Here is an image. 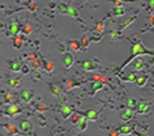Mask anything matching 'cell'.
Here are the masks:
<instances>
[{
	"mask_svg": "<svg viewBox=\"0 0 154 136\" xmlns=\"http://www.w3.org/2000/svg\"><path fill=\"white\" fill-rule=\"evenodd\" d=\"M145 54L153 55V50H149V49H146L145 46L142 45V42H141V41H137L136 43H133V45H132V55H131L129 58L127 59V60L124 62L122 65H120V68L118 69V71H123V69L126 68L127 65H128V64H131V62H132L133 59L139 58V55H145Z\"/></svg>",
	"mask_w": 154,
	"mask_h": 136,
	"instance_id": "cell-1",
	"label": "cell"
},
{
	"mask_svg": "<svg viewBox=\"0 0 154 136\" xmlns=\"http://www.w3.org/2000/svg\"><path fill=\"white\" fill-rule=\"evenodd\" d=\"M22 111V109L18 105H16V104H12V105H9L8 107L5 109V111L3 112L4 114V117H9V118H13V117H16L17 114H20V112Z\"/></svg>",
	"mask_w": 154,
	"mask_h": 136,
	"instance_id": "cell-2",
	"label": "cell"
},
{
	"mask_svg": "<svg viewBox=\"0 0 154 136\" xmlns=\"http://www.w3.org/2000/svg\"><path fill=\"white\" fill-rule=\"evenodd\" d=\"M8 29H9V33H11L12 35H15V37H17V35H18V33L21 32V22H20L17 18H13L12 21L9 22Z\"/></svg>",
	"mask_w": 154,
	"mask_h": 136,
	"instance_id": "cell-3",
	"label": "cell"
},
{
	"mask_svg": "<svg viewBox=\"0 0 154 136\" xmlns=\"http://www.w3.org/2000/svg\"><path fill=\"white\" fill-rule=\"evenodd\" d=\"M86 128H88V119L85 118L84 115H81L80 119H78V122L74 124V130H76L77 132H84Z\"/></svg>",
	"mask_w": 154,
	"mask_h": 136,
	"instance_id": "cell-4",
	"label": "cell"
},
{
	"mask_svg": "<svg viewBox=\"0 0 154 136\" xmlns=\"http://www.w3.org/2000/svg\"><path fill=\"white\" fill-rule=\"evenodd\" d=\"M20 97H21L22 102H25V104H29V102H31L33 97H34V94H33V90H31V89H22L21 93H20Z\"/></svg>",
	"mask_w": 154,
	"mask_h": 136,
	"instance_id": "cell-5",
	"label": "cell"
},
{
	"mask_svg": "<svg viewBox=\"0 0 154 136\" xmlns=\"http://www.w3.org/2000/svg\"><path fill=\"white\" fill-rule=\"evenodd\" d=\"M33 127H34V124H33L30 121H28V119H24V121H21V123H20V131H21L22 134H28V132L33 131Z\"/></svg>",
	"mask_w": 154,
	"mask_h": 136,
	"instance_id": "cell-6",
	"label": "cell"
},
{
	"mask_svg": "<svg viewBox=\"0 0 154 136\" xmlns=\"http://www.w3.org/2000/svg\"><path fill=\"white\" fill-rule=\"evenodd\" d=\"M60 114H61V117H63V119L65 121V119H68V118H71V115L73 114V107L69 105H61V107H60Z\"/></svg>",
	"mask_w": 154,
	"mask_h": 136,
	"instance_id": "cell-7",
	"label": "cell"
},
{
	"mask_svg": "<svg viewBox=\"0 0 154 136\" xmlns=\"http://www.w3.org/2000/svg\"><path fill=\"white\" fill-rule=\"evenodd\" d=\"M9 68H11V71L13 72H20L22 68V65H24V62H22V59H15V60L9 62L8 63Z\"/></svg>",
	"mask_w": 154,
	"mask_h": 136,
	"instance_id": "cell-8",
	"label": "cell"
},
{
	"mask_svg": "<svg viewBox=\"0 0 154 136\" xmlns=\"http://www.w3.org/2000/svg\"><path fill=\"white\" fill-rule=\"evenodd\" d=\"M118 131H119L120 135L128 136V135H132L135 130H133V124H124V126H120Z\"/></svg>",
	"mask_w": 154,
	"mask_h": 136,
	"instance_id": "cell-9",
	"label": "cell"
},
{
	"mask_svg": "<svg viewBox=\"0 0 154 136\" xmlns=\"http://www.w3.org/2000/svg\"><path fill=\"white\" fill-rule=\"evenodd\" d=\"M150 111V104L149 102H140V104H137V112L139 114H148Z\"/></svg>",
	"mask_w": 154,
	"mask_h": 136,
	"instance_id": "cell-10",
	"label": "cell"
},
{
	"mask_svg": "<svg viewBox=\"0 0 154 136\" xmlns=\"http://www.w3.org/2000/svg\"><path fill=\"white\" fill-rule=\"evenodd\" d=\"M82 68L86 72H91V71H96L98 68V64L93 60H85V62H82Z\"/></svg>",
	"mask_w": 154,
	"mask_h": 136,
	"instance_id": "cell-11",
	"label": "cell"
},
{
	"mask_svg": "<svg viewBox=\"0 0 154 136\" xmlns=\"http://www.w3.org/2000/svg\"><path fill=\"white\" fill-rule=\"evenodd\" d=\"M63 63H64V67L67 68V69H69L72 65H73V63H74L73 55H72L71 52H65V54H64V59H63Z\"/></svg>",
	"mask_w": 154,
	"mask_h": 136,
	"instance_id": "cell-12",
	"label": "cell"
},
{
	"mask_svg": "<svg viewBox=\"0 0 154 136\" xmlns=\"http://www.w3.org/2000/svg\"><path fill=\"white\" fill-rule=\"evenodd\" d=\"M132 67L136 69V71H141V69H144V67H145V63H144V60L141 58H136L133 59L132 62Z\"/></svg>",
	"mask_w": 154,
	"mask_h": 136,
	"instance_id": "cell-13",
	"label": "cell"
},
{
	"mask_svg": "<svg viewBox=\"0 0 154 136\" xmlns=\"http://www.w3.org/2000/svg\"><path fill=\"white\" fill-rule=\"evenodd\" d=\"M3 127L5 128L7 131L9 132L11 135H18V134H21V131L18 130L16 126H13V124H11V123H5V124H3Z\"/></svg>",
	"mask_w": 154,
	"mask_h": 136,
	"instance_id": "cell-14",
	"label": "cell"
},
{
	"mask_svg": "<svg viewBox=\"0 0 154 136\" xmlns=\"http://www.w3.org/2000/svg\"><path fill=\"white\" fill-rule=\"evenodd\" d=\"M84 117L88 119V121H91V122H96L97 119H98V111L96 110H88V111H85V114H84Z\"/></svg>",
	"mask_w": 154,
	"mask_h": 136,
	"instance_id": "cell-15",
	"label": "cell"
},
{
	"mask_svg": "<svg viewBox=\"0 0 154 136\" xmlns=\"http://www.w3.org/2000/svg\"><path fill=\"white\" fill-rule=\"evenodd\" d=\"M148 79H149V76L148 75H137V77H136V84L139 85L140 88H142L144 85L146 84V81H148Z\"/></svg>",
	"mask_w": 154,
	"mask_h": 136,
	"instance_id": "cell-16",
	"label": "cell"
},
{
	"mask_svg": "<svg viewBox=\"0 0 154 136\" xmlns=\"http://www.w3.org/2000/svg\"><path fill=\"white\" fill-rule=\"evenodd\" d=\"M7 84H8L11 88L16 89V88H20V87H21L22 81H21V79H20V77H16V79H9V80L7 81Z\"/></svg>",
	"mask_w": 154,
	"mask_h": 136,
	"instance_id": "cell-17",
	"label": "cell"
},
{
	"mask_svg": "<svg viewBox=\"0 0 154 136\" xmlns=\"http://www.w3.org/2000/svg\"><path fill=\"white\" fill-rule=\"evenodd\" d=\"M133 117H135V112H133L131 109H127L126 111H123L122 112V121H124V122H128V121H131Z\"/></svg>",
	"mask_w": 154,
	"mask_h": 136,
	"instance_id": "cell-18",
	"label": "cell"
},
{
	"mask_svg": "<svg viewBox=\"0 0 154 136\" xmlns=\"http://www.w3.org/2000/svg\"><path fill=\"white\" fill-rule=\"evenodd\" d=\"M137 18V16H131V17H127L126 18V21L123 22L122 25H120V28H119V30H124V29H127L129 25H132V22L135 21V20Z\"/></svg>",
	"mask_w": 154,
	"mask_h": 136,
	"instance_id": "cell-19",
	"label": "cell"
},
{
	"mask_svg": "<svg viewBox=\"0 0 154 136\" xmlns=\"http://www.w3.org/2000/svg\"><path fill=\"white\" fill-rule=\"evenodd\" d=\"M48 88H50V90L51 93L55 96V97H59V96L63 93V90H61V88L60 87H58V85H55V84H48Z\"/></svg>",
	"mask_w": 154,
	"mask_h": 136,
	"instance_id": "cell-20",
	"label": "cell"
},
{
	"mask_svg": "<svg viewBox=\"0 0 154 136\" xmlns=\"http://www.w3.org/2000/svg\"><path fill=\"white\" fill-rule=\"evenodd\" d=\"M103 87H104V84L103 82H101V81H94L93 84H91V94H96V93L98 92V90H101V89H103Z\"/></svg>",
	"mask_w": 154,
	"mask_h": 136,
	"instance_id": "cell-21",
	"label": "cell"
},
{
	"mask_svg": "<svg viewBox=\"0 0 154 136\" xmlns=\"http://www.w3.org/2000/svg\"><path fill=\"white\" fill-rule=\"evenodd\" d=\"M68 47H69L71 51H73V52H77L78 50H80V42L78 41H68Z\"/></svg>",
	"mask_w": 154,
	"mask_h": 136,
	"instance_id": "cell-22",
	"label": "cell"
},
{
	"mask_svg": "<svg viewBox=\"0 0 154 136\" xmlns=\"http://www.w3.org/2000/svg\"><path fill=\"white\" fill-rule=\"evenodd\" d=\"M103 29H104V24H103V21H98L96 25H94V28H93V33L96 34V33H98V34H101V33L103 32Z\"/></svg>",
	"mask_w": 154,
	"mask_h": 136,
	"instance_id": "cell-23",
	"label": "cell"
},
{
	"mask_svg": "<svg viewBox=\"0 0 154 136\" xmlns=\"http://www.w3.org/2000/svg\"><path fill=\"white\" fill-rule=\"evenodd\" d=\"M68 8H69V5L64 4V3L58 4V12L60 13V15H68Z\"/></svg>",
	"mask_w": 154,
	"mask_h": 136,
	"instance_id": "cell-24",
	"label": "cell"
},
{
	"mask_svg": "<svg viewBox=\"0 0 154 136\" xmlns=\"http://www.w3.org/2000/svg\"><path fill=\"white\" fill-rule=\"evenodd\" d=\"M68 16L74 17V18H77L78 21H81V20H80V15H78V11L76 8H73V7H71V5H69V8H68Z\"/></svg>",
	"mask_w": 154,
	"mask_h": 136,
	"instance_id": "cell-25",
	"label": "cell"
},
{
	"mask_svg": "<svg viewBox=\"0 0 154 136\" xmlns=\"http://www.w3.org/2000/svg\"><path fill=\"white\" fill-rule=\"evenodd\" d=\"M22 45H24V38L20 37V35L15 37V39H13V46H15L16 49H21Z\"/></svg>",
	"mask_w": 154,
	"mask_h": 136,
	"instance_id": "cell-26",
	"label": "cell"
},
{
	"mask_svg": "<svg viewBox=\"0 0 154 136\" xmlns=\"http://www.w3.org/2000/svg\"><path fill=\"white\" fill-rule=\"evenodd\" d=\"M136 77H137L136 74H128L127 76H122V80L123 81H127V82H135L136 81Z\"/></svg>",
	"mask_w": 154,
	"mask_h": 136,
	"instance_id": "cell-27",
	"label": "cell"
},
{
	"mask_svg": "<svg viewBox=\"0 0 154 136\" xmlns=\"http://www.w3.org/2000/svg\"><path fill=\"white\" fill-rule=\"evenodd\" d=\"M91 80L93 81H101V82H103V84H107V79H106V76H103V75H93L91 76Z\"/></svg>",
	"mask_w": 154,
	"mask_h": 136,
	"instance_id": "cell-28",
	"label": "cell"
},
{
	"mask_svg": "<svg viewBox=\"0 0 154 136\" xmlns=\"http://www.w3.org/2000/svg\"><path fill=\"white\" fill-rule=\"evenodd\" d=\"M43 68L46 72H52L54 71V64L50 60H43Z\"/></svg>",
	"mask_w": 154,
	"mask_h": 136,
	"instance_id": "cell-29",
	"label": "cell"
},
{
	"mask_svg": "<svg viewBox=\"0 0 154 136\" xmlns=\"http://www.w3.org/2000/svg\"><path fill=\"white\" fill-rule=\"evenodd\" d=\"M78 42H80V47H82L85 50L89 47V45H90V41H89V38L88 37H82Z\"/></svg>",
	"mask_w": 154,
	"mask_h": 136,
	"instance_id": "cell-30",
	"label": "cell"
},
{
	"mask_svg": "<svg viewBox=\"0 0 154 136\" xmlns=\"http://www.w3.org/2000/svg\"><path fill=\"white\" fill-rule=\"evenodd\" d=\"M78 82L77 81H74V80H68L67 81V84H65V89H67V90H71L72 88H76V87H78Z\"/></svg>",
	"mask_w": 154,
	"mask_h": 136,
	"instance_id": "cell-31",
	"label": "cell"
},
{
	"mask_svg": "<svg viewBox=\"0 0 154 136\" xmlns=\"http://www.w3.org/2000/svg\"><path fill=\"white\" fill-rule=\"evenodd\" d=\"M127 106H128V109H131V110H132L133 107H136V106H137L136 99H133V98H128V99H127Z\"/></svg>",
	"mask_w": 154,
	"mask_h": 136,
	"instance_id": "cell-32",
	"label": "cell"
},
{
	"mask_svg": "<svg viewBox=\"0 0 154 136\" xmlns=\"http://www.w3.org/2000/svg\"><path fill=\"white\" fill-rule=\"evenodd\" d=\"M12 99H13V93H11V92L5 93V94H4V102H5V104H11Z\"/></svg>",
	"mask_w": 154,
	"mask_h": 136,
	"instance_id": "cell-33",
	"label": "cell"
},
{
	"mask_svg": "<svg viewBox=\"0 0 154 136\" xmlns=\"http://www.w3.org/2000/svg\"><path fill=\"white\" fill-rule=\"evenodd\" d=\"M80 117H81V115L78 114V112L73 111V114L71 115V121H72V123H73V124H76L77 122H78V119H80Z\"/></svg>",
	"mask_w": 154,
	"mask_h": 136,
	"instance_id": "cell-34",
	"label": "cell"
},
{
	"mask_svg": "<svg viewBox=\"0 0 154 136\" xmlns=\"http://www.w3.org/2000/svg\"><path fill=\"white\" fill-rule=\"evenodd\" d=\"M33 32V28H31V25H29V24H26L24 28H22V33H24L25 35H28V34H30V33Z\"/></svg>",
	"mask_w": 154,
	"mask_h": 136,
	"instance_id": "cell-35",
	"label": "cell"
},
{
	"mask_svg": "<svg viewBox=\"0 0 154 136\" xmlns=\"http://www.w3.org/2000/svg\"><path fill=\"white\" fill-rule=\"evenodd\" d=\"M58 102L60 105H65V104H67V96H65L64 93H61V94L58 97Z\"/></svg>",
	"mask_w": 154,
	"mask_h": 136,
	"instance_id": "cell-36",
	"label": "cell"
},
{
	"mask_svg": "<svg viewBox=\"0 0 154 136\" xmlns=\"http://www.w3.org/2000/svg\"><path fill=\"white\" fill-rule=\"evenodd\" d=\"M35 110L39 111V112H45V111H47L48 109L46 107L45 105H42V104H37V105H35Z\"/></svg>",
	"mask_w": 154,
	"mask_h": 136,
	"instance_id": "cell-37",
	"label": "cell"
},
{
	"mask_svg": "<svg viewBox=\"0 0 154 136\" xmlns=\"http://www.w3.org/2000/svg\"><path fill=\"white\" fill-rule=\"evenodd\" d=\"M31 65H33V68L34 69H38V68L42 67V62L39 60V59H35V60L31 62Z\"/></svg>",
	"mask_w": 154,
	"mask_h": 136,
	"instance_id": "cell-38",
	"label": "cell"
},
{
	"mask_svg": "<svg viewBox=\"0 0 154 136\" xmlns=\"http://www.w3.org/2000/svg\"><path fill=\"white\" fill-rule=\"evenodd\" d=\"M124 13H126V12H124L123 7H122V8H115V9H114V16H123Z\"/></svg>",
	"mask_w": 154,
	"mask_h": 136,
	"instance_id": "cell-39",
	"label": "cell"
},
{
	"mask_svg": "<svg viewBox=\"0 0 154 136\" xmlns=\"http://www.w3.org/2000/svg\"><path fill=\"white\" fill-rule=\"evenodd\" d=\"M101 39H102V35H93L91 38H89L90 42H96V43H98V42H101Z\"/></svg>",
	"mask_w": 154,
	"mask_h": 136,
	"instance_id": "cell-40",
	"label": "cell"
},
{
	"mask_svg": "<svg viewBox=\"0 0 154 136\" xmlns=\"http://www.w3.org/2000/svg\"><path fill=\"white\" fill-rule=\"evenodd\" d=\"M109 136H122V135L119 134V131H118V130H111L109 132Z\"/></svg>",
	"mask_w": 154,
	"mask_h": 136,
	"instance_id": "cell-41",
	"label": "cell"
},
{
	"mask_svg": "<svg viewBox=\"0 0 154 136\" xmlns=\"http://www.w3.org/2000/svg\"><path fill=\"white\" fill-rule=\"evenodd\" d=\"M28 8L30 9V11H35V9H37V4H35V3H29Z\"/></svg>",
	"mask_w": 154,
	"mask_h": 136,
	"instance_id": "cell-42",
	"label": "cell"
},
{
	"mask_svg": "<svg viewBox=\"0 0 154 136\" xmlns=\"http://www.w3.org/2000/svg\"><path fill=\"white\" fill-rule=\"evenodd\" d=\"M21 72H22L24 75H28V74H29V67H28V65H22Z\"/></svg>",
	"mask_w": 154,
	"mask_h": 136,
	"instance_id": "cell-43",
	"label": "cell"
},
{
	"mask_svg": "<svg viewBox=\"0 0 154 136\" xmlns=\"http://www.w3.org/2000/svg\"><path fill=\"white\" fill-rule=\"evenodd\" d=\"M110 34H111V38H112L114 41H116V39H118V32L112 30V32H110Z\"/></svg>",
	"mask_w": 154,
	"mask_h": 136,
	"instance_id": "cell-44",
	"label": "cell"
},
{
	"mask_svg": "<svg viewBox=\"0 0 154 136\" xmlns=\"http://www.w3.org/2000/svg\"><path fill=\"white\" fill-rule=\"evenodd\" d=\"M28 58L33 62V60H35V59H37V55H35V52H30V54L28 55Z\"/></svg>",
	"mask_w": 154,
	"mask_h": 136,
	"instance_id": "cell-45",
	"label": "cell"
},
{
	"mask_svg": "<svg viewBox=\"0 0 154 136\" xmlns=\"http://www.w3.org/2000/svg\"><path fill=\"white\" fill-rule=\"evenodd\" d=\"M33 76H34V79H35V80H38V79H41V74H39L38 71H34V72H33Z\"/></svg>",
	"mask_w": 154,
	"mask_h": 136,
	"instance_id": "cell-46",
	"label": "cell"
},
{
	"mask_svg": "<svg viewBox=\"0 0 154 136\" xmlns=\"http://www.w3.org/2000/svg\"><path fill=\"white\" fill-rule=\"evenodd\" d=\"M65 50H67V49H65L64 45H59V51H60V52H65Z\"/></svg>",
	"mask_w": 154,
	"mask_h": 136,
	"instance_id": "cell-47",
	"label": "cell"
},
{
	"mask_svg": "<svg viewBox=\"0 0 154 136\" xmlns=\"http://www.w3.org/2000/svg\"><path fill=\"white\" fill-rule=\"evenodd\" d=\"M148 20H149V22H150V24H153V20H154V17H153V15H149V17H148Z\"/></svg>",
	"mask_w": 154,
	"mask_h": 136,
	"instance_id": "cell-48",
	"label": "cell"
},
{
	"mask_svg": "<svg viewBox=\"0 0 154 136\" xmlns=\"http://www.w3.org/2000/svg\"><path fill=\"white\" fill-rule=\"evenodd\" d=\"M133 134H135L136 136H146L145 134H140V132H136V131H133Z\"/></svg>",
	"mask_w": 154,
	"mask_h": 136,
	"instance_id": "cell-49",
	"label": "cell"
}]
</instances>
